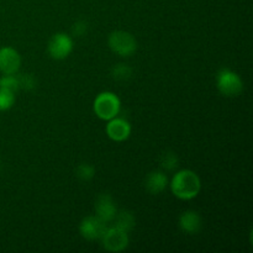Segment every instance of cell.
Segmentation results:
<instances>
[{
    "instance_id": "1",
    "label": "cell",
    "mask_w": 253,
    "mask_h": 253,
    "mask_svg": "<svg viewBox=\"0 0 253 253\" xmlns=\"http://www.w3.org/2000/svg\"><path fill=\"white\" fill-rule=\"evenodd\" d=\"M170 192L180 200H192L202 190V180L192 169H180L175 172L169 182Z\"/></svg>"
},
{
    "instance_id": "2",
    "label": "cell",
    "mask_w": 253,
    "mask_h": 253,
    "mask_svg": "<svg viewBox=\"0 0 253 253\" xmlns=\"http://www.w3.org/2000/svg\"><path fill=\"white\" fill-rule=\"evenodd\" d=\"M215 83L219 93L226 98H236L244 91L245 88L241 76L227 67L217 71L215 76Z\"/></svg>"
},
{
    "instance_id": "3",
    "label": "cell",
    "mask_w": 253,
    "mask_h": 253,
    "mask_svg": "<svg viewBox=\"0 0 253 253\" xmlns=\"http://www.w3.org/2000/svg\"><path fill=\"white\" fill-rule=\"evenodd\" d=\"M93 110L100 120L109 121L120 114L121 101L113 91H101L94 99Z\"/></svg>"
},
{
    "instance_id": "4",
    "label": "cell",
    "mask_w": 253,
    "mask_h": 253,
    "mask_svg": "<svg viewBox=\"0 0 253 253\" xmlns=\"http://www.w3.org/2000/svg\"><path fill=\"white\" fill-rule=\"evenodd\" d=\"M109 48L118 56L127 58L137 51V41L132 34L124 30H116L108 36Z\"/></svg>"
},
{
    "instance_id": "5",
    "label": "cell",
    "mask_w": 253,
    "mask_h": 253,
    "mask_svg": "<svg viewBox=\"0 0 253 253\" xmlns=\"http://www.w3.org/2000/svg\"><path fill=\"white\" fill-rule=\"evenodd\" d=\"M74 41L71 35L66 32H57L49 39L47 43V52L49 57L56 61H63L73 52Z\"/></svg>"
},
{
    "instance_id": "6",
    "label": "cell",
    "mask_w": 253,
    "mask_h": 253,
    "mask_svg": "<svg viewBox=\"0 0 253 253\" xmlns=\"http://www.w3.org/2000/svg\"><path fill=\"white\" fill-rule=\"evenodd\" d=\"M100 242L106 251L121 252L127 249L128 244H130V237H128V232L113 225V226L106 227Z\"/></svg>"
},
{
    "instance_id": "7",
    "label": "cell",
    "mask_w": 253,
    "mask_h": 253,
    "mask_svg": "<svg viewBox=\"0 0 253 253\" xmlns=\"http://www.w3.org/2000/svg\"><path fill=\"white\" fill-rule=\"evenodd\" d=\"M108 224L101 221L95 215L85 216L79 224V234L86 241H100Z\"/></svg>"
},
{
    "instance_id": "8",
    "label": "cell",
    "mask_w": 253,
    "mask_h": 253,
    "mask_svg": "<svg viewBox=\"0 0 253 253\" xmlns=\"http://www.w3.org/2000/svg\"><path fill=\"white\" fill-rule=\"evenodd\" d=\"M94 209H95V216L99 217L105 224L113 222L119 211L115 200L108 193H103L96 198Z\"/></svg>"
},
{
    "instance_id": "9",
    "label": "cell",
    "mask_w": 253,
    "mask_h": 253,
    "mask_svg": "<svg viewBox=\"0 0 253 253\" xmlns=\"http://www.w3.org/2000/svg\"><path fill=\"white\" fill-rule=\"evenodd\" d=\"M21 67V56L19 52L10 46L0 48V73L16 74Z\"/></svg>"
},
{
    "instance_id": "10",
    "label": "cell",
    "mask_w": 253,
    "mask_h": 253,
    "mask_svg": "<svg viewBox=\"0 0 253 253\" xmlns=\"http://www.w3.org/2000/svg\"><path fill=\"white\" fill-rule=\"evenodd\" d=\"M105 131L110 140L115 141V142H123V141H126L130 137L132 127H131V124L125 118H120L118 115L116 118L108 121L105 126Z\"/></svg>"
},
{
    "instance_id": "11",
    "label": "cell",
    "mask_w": 253,
    "mask_h": 253,
    "mask_svg": "<svg viewBox=\"0 0 253 253\" xmlns=\"http://www.w3.org/2000/svg\"><path fill=\"white\" fill-rule=\"evenodd\" d=\"M180 231L187 235H197L203 229V219L195 210H187L182 212L178 220Z\"/></svg>"
},
{
    "instance_id": "12",
    "label": "cell",
    "mask_w": 253,
    "mask_h": 253,
    "mask_svg": "<svg viewBox=\"0 0 253 253\" xmlns=\"http://www.w3.org/2000/svg\"><path fill=\"white\" fill-rule=\"evenodd\" d=\"M168 184H169V180L163 170H152L145 178L146 190L152 195H158L165 192Z\"/></svg>"
},
{
    "instance_id": "13",
    "label": "cell",
    "mask_w": 253,
    "mask_h": 253,
    "mask_svg": "<svg viewBox=\"0 0 253 253\" xmlns=\"http://www.w3.org/2000/svg\"><path fill=\"white\" fill-rule=\"evenodd\" d=\"M113 222L114 226L119 227L126 232H131L136 225V219L132 212L128 211V210H120V211H118Z\"/></svg>"
},
{
    "instance_id": "14",
    "label": "cell",
    "mask_w": 253,
    "mask_h": 253,
    "mask_svg": "<svg viewBox=\"0 0 253 253\" xmlns=\"http://www.w3.org/2000/svg\"><path fill=\"white\" fill-rule=\"evenodd\" d=\"M133 69L131 68L128 64L119 63L111 68V76L115 81L119 82H126L132 77Z\"/></svg>"
},
{
    "instance_id": "15",
    "label": "cell",
    "mask_w": 253,
    "mask_h": 253,
    "mask_svg": "<svg viewBox=\"0 0 253 253\" xmlns=\"http://www.w3.org/2000/svg\"><path fill=\"white\" fill-rule=\"evenodd\" d=\"M160 163L163 169L167 170V172H173L179 166V158L173 151H167L162 155Z\"/></svg>"
},
{
    "instance_id": "16",
    "label": "cell",
    "mask_w": 253,
    "mask_h": 253,
    "mask_svg": "<svg viewBox=\"0 0 253 253\" xmlns=\"http://www.w3.org/2000/svg\"><path fill=\"white\" fill-rule=\"evenodd\" d=\"M76 175L82 182H90L95 177V168L90 163H81L77 166Z\"/></svg>"
},
{
    "instance_id": "17",
    "label": "cell",
    "mask_w": 253,
    "mask_h": 253,
    "mask_svg": "<svg viewBox=\"0 0 253 253\" xmlns=\"http://www.w3.org/2000/svg\"><path fill=\"white\" fill-rule=\"evenodd\" d=\"M0 88L17 93L20 90V84L16 74H2L0 78Z\"/></svg>"
},
{
    "instance_id": "18",
    "label": "cell",
    "mask_w": 253,
    "mask_h": 253,
    "mask_svg": "<svg viewBox=\"0 0 253 253\" xmlns=\"http://www.w3.org/2000/svg\"><path fill=\"white\" fill-rule=\"evenodd\" d=\"M16 101V93L0 88V111H6L14 106Z\"/></svg>"
},
{
    "instance_id": "19",
    "label": "cell",
    "mask_w": 253,
    "mask_h": 253,
    "mask_svg": "<svg viewBox=\"0 0 253 253\" xmlns=\"http://www.w3.org/2000/svg\"><path fill=\"white\" fill-rule=\"evenodd\" d=\"M17 79H19V84H20V89H24L26 91H32L36 89L37 86V81L32 74L30 73H24V74H19L16 73Z\"/></svg>"
},
{
    "instance_id": "20",
    "label": "cell",
    "mask_w": 253,
    "mask_h": 253,
    "mask_svg": "<svg viewBox=\"0 0 253 253\" xmlns=\"http://www.w3.org/2000/svg\"><path fill=\"white\" fill-rule=\"evenodd\" d=\"M88 22L85 20H78L76 24L72 26V36L74 37H82L88 32Z\"/></svg>"
}]
</instances>
